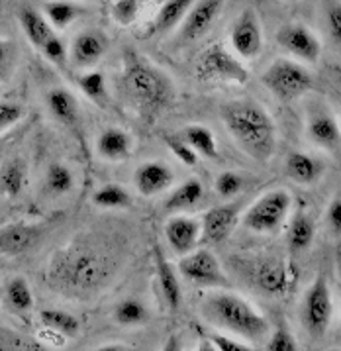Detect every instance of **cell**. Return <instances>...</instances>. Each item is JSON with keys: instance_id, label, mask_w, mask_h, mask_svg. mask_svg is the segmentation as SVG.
Segmentation results:
<instances>
[{"instance_id": "6da1fadb", "label": "cell", "mask_w": 341, "mask_h": 351, "mask_svg": "<svg viewBox=\"0 0 341 351\" xmlns=\"http://www.w3.org/2000/svg\"><path fill=\"white\" fill-rule=\"evenodd\" d=\"M116 271L112 253L90 241H73L49 259L47 282L67 298H90L106 287Z\"/></svg>"}, {"instance_id": "7a4b0ae2", "label": "cell", "mask_w": 341, "mask_h": 351, "mask_svg": "<svg viewBox=\"0 0 341 351\" xmlns=\"http://www.w3.org/2000/svg\"><path fill=\"white\" fill-rule=\"evenodd\" d=\"M120 88L143 118H157L177 99L173 79L136 49H126L122 56Z\"/></svg>"}, {"instance_id": "3957f363", "label": "cell", "mask_w": 341, "mask_h": 351, "mask_svg": "<svg viewBox=\"0 0 341 351\" xmlns=\"http://www.w3.org/2000/svg\"><path fill=\"white\" fill-rule=\"evenodd\" d=\"M220 118L231 140L243 154L267 163L277 152V124L265 106L255 100H229L222 104Z\"/></svg>"}, {"instance_id": "277c9868", "label": "cell", "mask_w": 341, "mask_h": 351, "mask_svg": "<svg viewBox=\"0 0 341 351\" xmlns=\"http://www.w3.org/2000/svg\"><path fill=\"white\" fill-rule=\"evenodd\" d=\"M200 316L218 332H226L243 341L257 343L267 339L269 320L242 295L231 291H212L200 302Z\"/></svg>"}, {"instance_id": "5b68a950", "label": "cell", "mask_w": 341, "mask_h": 351, "mask_svg": "<svg viewBox=\"0 0 341 351\" xmlns=\"http://www.w3.org/2000/svg\"><path fill=\"white\" fill-rule=\"evenodd\" d=\"M261 84L269 90L270 95L281 102H292V100L304 97L310 93L314 86V77L299 61L279 57L270 63L261 75Z\"/></svg>"}, {"instance_id": "8992f818", "label": "cell", "mask_w": 341, "mask_h": 351, "mask_svg": "<svg viewBox=\"0 0 341 351\" xmlns=\"http://www.w3.org/2000/svg\"><path fill=\"white\" fill-rule=\"evenodd\" d=\"M292 208V197L284 189H275L259 197L243 212L240 222L245 230L261 234V236H270L277 234L288 220Z\"/></svg>"}, {"instance_id": "52a82bcc", "label": "cell", "mask_w": 341, "mask_h": 351, "mask_svg": "<svg viewBox=\"0 0 341 351\" xmlns=\"http://www.w3.org/2000/svg\"><path fill=\"white\" fill-rule=\"evenodd\" d=\"M18 22H20V28L24 32V36L28 38V42L49 63H53L61 69L67 65L69 49H67L65 42L61 40V36L57 34V29L47 22V18L42 12H38L31 6H24L18 12Z\"/></svg>"}, {"instance_id": "ba28073f", "label": "cell", "mask_w": 341, "mask_h": 351, "mask_svg": "<svg viewBox=\"0 0 341 351\" xmlns=\"http://www.w3.org/2000/svg\"><path fill=\"white\" fill-rule=\"evenodd\" d=\"M299 318L304 332L314 339H322L327 334L333 318V298L324 275H318L306 289L300 302Z\"/></svg>"}, {"instance_id": "9c48e42d", "label": "cell", "mask_w": 341, "mask_h": 351, "mask_svg": "<svg viewBox=\"0 0 341 351\" xmlns=\"http://www.w3.org/2000/svg\"><path fill=\"white\" fill-rule=\"evenodd\" d=\"M197 79L202 83L245 84L249 81V71L236 53L226 45L216 43L206 47L197 63Z\"/></svg>"}, {"instance_id": "30bf717a", "label": "cell", "mask_w": 341, "mask_h": 351, "mask_svg": "<svg viewBox=\"0 0 341 351\" xmlns=\"http://www.w3.org/2000/svg\"><path fill=\"white\" fill-rule=\"evenodd\" d=\"M179 273L181 277L197 287L206 289H226L229 287L226 273L218 257L210 250H192L181 255L179 259Z\"/></svg>"}, {"instance_id": "8fae6325", "label": "cell", "mask_w": 341, "mask_h": 351, "mask_svg": "<svg viewBox=\"0 0 341 351\" xmlns=\"http://www.w3.org/2000/svg\"><path fill=\"white\" fill-rule=\"evenodd\" d=\"M229 45L242 61H255L263 53V26L253 8H245L229 28Z\"/></svg>"}, {"instance_id": "7c38bea8", "label": "cell", "mask_w": 341, "mask_h": 351, "mask_svg": "<svg viewBox=\"0 0 341 351\" xmlns=\"http://www.w3.org/2000/svg\"><path fill=\"white\" fill-rule=\"evenodd\" d=\"M275 40L279 47L300 63H318L322 57V42L306 24L288 22L277 29Z\"/></svg>"}, {"instance_id": "4fadbf2b", "label": "cell", "mask_w": 341, "mask_h": 351, "mask_svg": "<svg viewBox=\"0 0 341 351\" xmlns=\"http://www.w3.org/2000/svg\"><path fill=\"white\" fill-rule=\"evenodd\" d=\"M226 8V0H194L181 22L179 40L185 43L206 38Z\"/></svg>"}, {"instance_id": "5bb4252c", "label": "cell", "mask_w": 341, "mask_h": 351, "mask_svg": "<svg viewBox=\"0 0 341 351\" xmlns=\"http://www.w3.org/2000/svg\"><path fill=\"white\" fill-rule=\"evenodd\" d=\"M108 51V38L100 29H85L73 38L69 61L77 69H92Z\"/></svg>"}, {"instance_id": "9a60e30c", "label": "cell", "mask_w": 341, "mask_h": 351, "mask_svg": "<svg viewBox=\"0 0 341 351\" xmlns=\"http://www.w3.org/2000/svg\"><path fill=\"white\" fill-rule=\"evenodd\" d=\"M306 138L320 149H326L329 154L341 152V126L336 116L324 108L314 110L306 120Z\"/></svg>"}, {"instance_id": "2e32d148", "label": "cell", "mask_w": 341, "mask_h": 351, "mask_svg": "<svg viewBox=\"0 0 341 351\" xmlns=\"http://www.w3.org/2000/svg\"><path fill=\"white\" fill-rule=\"evenodd\" d=\"M242 214L238 204H218L208 212H204V216L200 218L202 224V239L208 243H222L226 241L231 232L236 230V226L240 222Z\"/></svg>"}, {"instance_id": "e0dca14e", "label": "cell", "mask_w": 341, "mask_h": 351, "mask_svg": "<svg viewBox=\"0 0 341 351\" xmlns=\"http://www.w3.org/2000/svg\"><path fill=\"white\" fill-rule=\"evenodd\" d=\"M165 238L173 252L177 255H185L199 247L202 239V224L194 216H186V214L173 216L165 224Z\"/></svg>"}, {"instance_id": "ac0fdd59", "label": "cell", "mask_w": 341, "mask_h": 351, "mask_svg": "<svg viewBox=\"0 0 341 351\" xmlns=\"http://www.w3.org/2000/svg\"><path fill=\"white\" fill-rule=\"evenodd\" d=\"M251 279L253 285L261 293H265L267 296L273 298H279L288 291V269L284 265L281 259L277 257H265V259H259L253 267L251 273Z\"/></svg>"}, {"instance_id": "d6986e66", "label": "cell", "mask_w": 341, "mask_h": 351, "mask_svg": "<svg viewBox=\"0 0 341 351\" xmlns=\"http://www.w3.org/2000/svg\"><path fill=\"white\" fill-rule=\"evenodd\" d=\"M175 183V175L170 167L159 161H147L142 163L134 173V184L142 197H157L165 191H169Z\"/></svg>"}, {"instance_id": "ffe728a7", "label": "cell", "mask_w": 341, "mask_h": 351, "mask_svg": "<svg viewBox=\"0 0 341 351\" xmlns=\"http://www.w3.org/2000/svg\"><path fill=\"white\" fill-rule=\"evenodd\" d=\"M45 102H47V108H49V112L57 122H61L71 132H79V128H81V108H79V100L71 90H67L63 86L51 88L45 95Z\"/></svg>"}, {"instance_id": "44dd1931", "label": "cell", "mask_w": 341, "mask_h": 351, "mask_svg": "<svg viewBox=\"0 0 341 351\" xmlns=\"http://www.w3.org/2000/svg\"><path fill=\"white\" fill-rule=\"evenodd\" d=\"M284 175L292 183L310 186L316 184L324 175V163L310 154L304 152H290L284 161Z\"/></svg>"}, {"instance_id": "7402d4cb", "label": "cell", "mask_w": 341, "mask_h": 351, "mask_svg": "<svg viewBox=\"0 0 341 351\" xmlns=\"http://www.w3.org/2000/svg\"><path fill=\"white\" fill-rule=\"evenodd\" d=\"M155 275L157 285H159V293L163 296V302L170 312H177L183 304V289L179 282V275L173 269L169 261L163 257V253L157 250L155 252Z\"/></svg>"}, {"instance_id": "603a6c76", "label": "cell", "mask_w": 341, "mask_h": 351, "mask_svg": "<svg viewBox=\"0 0 341 351\" xmlns=\"http://www.w3.org/2000/svg\"><path fill=\"white\" fill-rule=\"evenodd\" d=\"M97 154L106 161H126L134 154V138L122 128H106L97 140Z\"/></svg>"}, {"instance_id": "cb8c5ba5", "label": "cell", "mask_w": 341, "mask_h": 351, "mask_svg": "<svg viewBox=\"0 0 341 351\" xmlns=\"http://www.w3.org/2000/svg\"><path fill=\"white\" fill-rule=\"evenodd\" d=\"M40 238V230L34 226L14 224L0 230V255H18L28 252Z\"/></svg>"}, {"instance_id": "d4e9b609", "label": "cell", "mask_w": 341, "mask_h": 351, "mask_svg": "<svg viewBox=\"0 0 341 351\" xmlns=\"http://www.w3.org/2000/svg\"><path fill=\"white\" fill-rule=\"evenodd\" d=\"M192 2L194 0H165L163 6L157 10L149 29H147V36L167 34L173 28L181 26V22L185 20L186 12L192 6Z\"/></svg>"}, {"instance_id": "484cf974", "label": "cell", "mask_w": 341, "mask_h": 351, "mask_svg": "<svg viewBox=\"0 0 341 351\" xmlns=\"http://www.w3.org/2000/svg\"><path fill=\"white\" fill-rule=\"evenodd\" d=\"M2 300L4 306L20 318L28 316L34 310V293L24 277H14L12 281H8V285L2 289Z\"/></svg>"}, {"instance_id": "4316f807", "label": "cell", "mask_w": 341, "mask_h": 351, "mask_svg": "<svg viewBox=\"0 0 341 351\" xmlns=\"http://www.w3.org/2000/svg\"><path fill=\"white\" fill-rule=\"evenodd\" d=\"M316 238V224L306 212H296L286 230V243L292 252H306L310 250Z\"/></svg>"}, {"instance_id": "83f0119b", "label": "cell", "mask_w": 341, "mask_h": 351, "mask_svg": "<svg viewBox=\"0 0 341 351\" xmlns=\"http://www.w3.org/2000/svg\"><path fill=\"white\" fill-rule=\"evenodd\" d=\"M204 198V184L199 179H188L183 184H179L169 198L165 200V210L167 212H185L194 208L200 200Z\"/></svg>"}, {"instance_id": "f1b7e54d", "label": "cell", "mask_w": 341, "mask_h": 351, "mask_svg": "<svg viewBox=\"0 0 341 351\" xmlns=\"http://www.w3.org/2000/svg\"><path fill=\"white\" fill-rule=\"evenodd\" d=\"M42 14L57 32H63L83 14V8L75 0H47L43 4Z\"/></svg>"}, {"instance_id": "f546056e", "label": "cell", "mask_w": 341, "mask_h": 351, "mask_svg": "<svg viewBox=\"0 0 341 351\" xmlns=\"http://www.w3.org/2000/svg\"><path fill=\"white\" fill-rule=\"evenodd\" d=\"M183 140L194 149V154L204 159H216L220 149H218V141L214 132L208 126L202 124H190L181 132Z\"/></svg>"}, {"instance_id": "4dcf8cb0", "label": "cell", "mask_w": 341, "mask_h": 351, "mask_svg": "<svg viewBox=\"0 0 341 351\" xmlns=\"http://www.w3.org/2000/svg\"><path fill=\"white\" fill-rule=\"evenodd\" d=\"M40 320H42V324L49 332H53V334L61 337H75L79 334V330H81L79 318H75L73 314L65 312V310H42L40 312Z\"/></svg>"}, {"instance_id": "1f68e13d", "label": "cell", "mask_w": 341, "mask_h": 351, "mask_svg": "<svg viewBox=\"0 0 341 351\" xmlns=\"http://www.w3.org/2000/svg\"><path fill=\"white\" fill-rule=\"evenodd\" d=\"M92 204L104 210H122L131 206V197L120 184H102L92 195Z\"/></svg>"}, {"instance_id": "d6a6232c", "label": "cell", "mask_w": 341, "mask_h": 351, "mask_svg": "<svg viewBox=\"0 0 341 351\" xmlns=\"http://www.w3.org/2000/svg\"><path fill=\"white\" fill-rule=\"evenodd\" d=\"M114 320L126 328H138L149 322V310L138 298H126L114 308Z\"/></svg>"}, {"instance_id": "836d02e7", "label": "cell", "mask_w": 341, "mask_h": 351, "mask_svg": "<svg viewBox=\"0 0 341 351\" xmlns=\"http://www.w3.org/2000/svg\"><path fill=\"white\" fill-rule=\"evenodd\" d=\"M26 184V165L12 159L0 167V193L6 197H18Z\"/></svg>"}, {"instance_id": "e575fe53", "label": "cell", "mask_w": 341, "mask_h": 351, "mask_svg": "<svg viewBox=\"0 0 341 351\" xmlns=\"http://www.w3.org/2000/svg\"><path fill=\"white\" fill-rule=\"evenodd\" d=\"M77 86L86 99H90L97 104H104L108 100V88H106V77L100 71H86L77 77Z\"/></svg>"}, {"instance_id": "d590c367", "label": "cell", "mask_w": 341, "mask_h": 351, "mask_svg": "<svg viewBox=\"0 0 341 351\" xmlns=\"http://www.w3.org/2000/svg\"><path fill=\"white\" fill-rule=\"evenodd\" d=\"M45 186H47L49 193L59 195V197L71 193L73 186H75L73 171L67 165H61V163L49 165L47 173H45Z\"/></svg>"}, {"instance_id": "8d00e7d4", "label": "cell", "mask_w": 341, "mask_h": 351, "mask_svg": "<svg viewBox=\"0 0 341 351\" xmlns=\"http://www.w3.org/2000/svg\"><path fill=\"white\" fill-rule=\"evenodd\" d=\"M142 12V0H114L110 16L118 26H134Z\"/></svg>"}, {"instance_id": "74e56055", "label": "cell", "mask_w": 341, "mask_h": 351, "mask_svg": "<svg viewBox=\"0 0 341 351\" xmlns=\"http://www.w3.org/2000/svg\"><path fill=\"white\" fill-rule=\"evenodd\" d=\"M245 186V181L240 173L236 171H224L216 177V183H214V189L218 193L220 198H233L236 195H240Z\"/></svg>"}, {"instance_id": "f35d334b", "label": "cell", "mask_w": 341, "mask_h": 351, "mask_svg": "<svg viewBox=\"0 0 341 351\" xmlns=\"http://www.w3.org/2000/svg\"><path fill=\"white\" fill-rule=\"evenodd\" d=\"M267 336V350L269 351H296L299 350V341L294 334L290 332V328L286 324L277 326L273 332Z\"/></svg>"}, {"instance_id": "ab89813d", "label": "cell", "mask_w": 341, "mask_h": 351, "mask_svg": "<svg viewBox=\"0 0 341 351\" xmlns=\"http://www.w3.org/2000/svg\"><path fill=\"white\" fill-rule=\"evenodd\" d=\"M163 140H165L167 149H169L170 154L175 155L183 165H186V167H194V165L199 163L200 157L194 154V149L183 140V136H173V134H170V136H165Z\"/></svg>"}, {"instance_id": "60d3db41", "label": "cell", "mask_w": 341, "mask_h": 351, "mask_svg": "<svg viewBox=\"0 0 341 351\" xmlns=\"http://www.w3.org/2000/svg\"><path fill=\"white\" fill-rule=\"evenodd\" d=\"M16 61H18L16 43L6 38H0V83L10 81V77L14 75Z\"/></svg>"}, {"instance_id": "b9f144b4", "label": "cell", "mask_w": 341, "mask_h": 351, "mask_svg": "<svg viewBox=\"0 0 341 351\" xmlns=\"http://www.w3.org/2000/svg\"><path fill=\"white\" fill-rule=\"evenodd\" d=\"M326 24L327 34L331 38V42L341 45V2L340 0H331L326 8Z\"/></svg>"}, {"instance_id": "7bdbcfd3", "label": "cell", "mask_w": 341, "mask_h": 351, "mask_svg": "<svg viewBox=\"0 0 341 351\" xmlns=\"http://www.w3.org/2000/svg\"><path fill=\"white\" fill-rule=\"evenodd\" d=\"M24 118V108L16 102L0 100V134L16 126Z\"/></svg>"}, {"instance_id": "ee69618b", "label": "cell", "mask_w": 341, "mask_h": 351, "mask_svg": "<svg viewBox=\"0 0 341 351\" xmlns=\"http://www.w3.org/2000/svg\"><path fill=\"white\" fill-rule=\"evenodd\" d=\"M210 341L214 343L216 350L222 351H249L251 346H247V341H243L240 337L226 334V332H216L210 336Z\"/></svg>"}, {"instance_id": "f6af8a7d", "label": "cell", "mask_w": 341, "mask_h": 351, "mask_svg": "<svg viewBox=\"0 0 341 351\" xmlns=\"http://www.w3.org/2000/svg\"><path fill=\"white\" fill-rule=\"evenodd\" d=\"M326 224L331 234L341 236V195L331 198V202H329L326 210Z\"/></svg>"}, {"instance_id": "bcb514c9", "label": "cell", "mask_w": 341, "mask_h": 351, "mask_svg": "<svg viewBox=\"0 0 341 351\" xmlns=\"http://www.w3.org/2000/svg\"><path fill=\"white\" fill-rule=\"evenodd\" d=\"M22 343H24V341H22L20 337L0 328V350H12V348L16 350V348H24Z\"/></svg>"}, {"instance_id": "7dc6e473", "label": "cell", "mask_w": 341, "mask_h": 351, "mask_svg": "<svg viewBox=\"0 0 341 351\" xmlns=\"http://www.w3.org/2000/svg\"><path fill=\"white\" fill-rule=\"evenodd\" d=\"M0 300H2V287H0Z\"/></svg>"}, {"instance_id": "c3c4849f", "label": "cell", "mask_w": 341, "mask_h": 351, "mask_svg": "<svg viewBox=\"0 0 341 351\" xmlns=\"http://www.w3.org/2000/svg\"><path fill=\"white\" fill-rule=\"evenodd\" d=\"M286 2H299V0H286Z\"/></svg>"}, {"instance_id": "681fc988", "label": "cell", "mask_w": 341, "mask_h": 351, "mask_svg": "<svg viewBox=\"0 0 341 351\" xmlns=\"http://www.w3.org/2000/svg\"><path fill=\"white\" fill-rule=\"evenodd\" d=\"M340 314H341V310H340Z\"/></svg>"}]
</instances>
